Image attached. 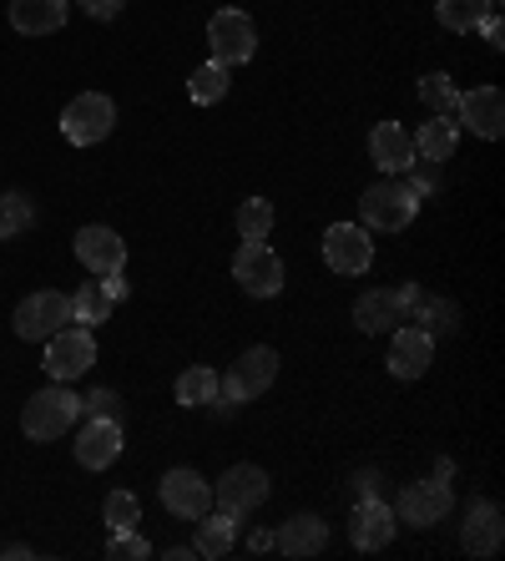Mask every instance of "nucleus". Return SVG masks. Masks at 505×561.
Wrapping results in <instances>:
<instances>
[{
  "mask_svg": "<svg viewBox=\"0 0 505 561\" xmlns=\"http://www.w3.org/2000/svg\"><path fill=\"white\" fill-rule=\"evenodd\" d=\"M81 420V400L71 394V385H46V390H36L26 400V410H21V431H26V440L36 445H51L61 440L71 425Z\"/></svg>",
  "mask_w": 505,
  "mask_h": 561,
  "instance_id": "obj_1",
  "label": "nucleus"
},
{
  "mask_svg": "<svg viewBox=\"0 0 505 561\" xmlns=\"http://www.w3.org/2000/svg\"><path fill=\"white\" fill-rule=\"evenodd\" d=\"M420 203H425V197H420L415 187L404 183V178H379V183L364 187V197H359L364 228H379V233H400V228H410V222H415Z\"/></svg>",
  "mask_w": 505,
  "mask_h": 561,
  "instance_id": "obj_2",
  "label": "nucleus"
},
{
  "mask_svg": "<svg viewBox=\"0 0 505 561\" xmlns=\"http://www.w3.org/2000/svg\"><path fill=\"white\" fill-rule=\"evenodd\" d=\"M273 379H278V354H273V344H253V350H243V359H238L228 375H218V394L238 410V405H248V400H259L263 390H273Z\"/></svg>",
  "mask_w": 505,
  "mask_h": 561,
  "instance_id": "obj_3",
  "label": "nucleus"
},
{
  "mask_svg": "<svg viewBox=\"0 0 505 561\" xmlns=\"http://www.w3.org/2000/svg\"><path fill=\"white\" fill-rule=\"evenodd\" d=\"M112 127H117V102L102 92L71 96L61 112V137L71 147H96L102 137H112Z\"/></svg>",
  "mask_w": 505,
  "mask_h": 561,
  "instance_id": "obj_4",
  "label": "nucleus"
},
{
  "mask_svg": "<svg viewBox=\"0 0 505 561\" xmlns=\"http://www.w3.org/2000/svg\"><path fill=\"white\" fill-rule=\"evenodd\" d=\"M208 46H213V61H222L228 71H233V66H243V61H253V51H259V26H253V15L238 11V5L213 11Z\"/></svg>",
  "mask_w": 505,
  "mask_h": 561,
  "instance_id": "obj_5",
  "label": "nucleus"
},
{
  "mask_svg": "<svg viewBox=\"0 0 505 561\" xmlns=\"http://www.w3.org/2000/svg\"><path fill=\"white\" fill-rule=\"evenodd\" d=\"M71 324V299L66 294H56V288H41V294H31V299L15 304L11 313V329H15V340H51L56 329Z\"/></svg>",
  "mask_w": 505,
  "mask_h": 561,
  "instance_id": "obj_6",
  "label": "nucleus"
},
{
  "mask_svg": "<svg viewBox=\"0 0 505 561\" xmlns=\"http://www.w3.org/2000/svg\"><path fill=\"white\" fill-rule=\"evenodd\" d=\"M263 501H268V476L259 466H228L213 481V506L222 516H233V522H243L248 511H259Z\"/></svg>",
  "mask_w": 505,
  "mask_h": 561,
  "instance_id": "obj_7",
  "label": "nucleus"
},
{
  "mask_svg": "<svg viewBox=\"0 0 505 561\" xmlns=\"http://www.w3.org/2000/svg\"><path fill=\"white\" fill-rule=\"evenodd\" d=\"M233 278L243 284L248 299H278L284 294V263L268 243H243L233 253Z\"/></svg>",
  "mask_w": 505,
  "mask_h": 561,
  "instance_id": "obj_8",
  "label": "nucleus"
},
{
  "mask_svg": "<svg viewBox=\"0 0 505 561\" xmlns=\"http://www.w3.org/2000/svg\"><path fill=\"white\" fill-rule=\"evenodd\" d=\"M91 365H96V340H91V329H56L51 340H46V375H51L56 385L81 379Z\"/></svg>",
  "mask_w": 505,
  "mask_h": 561,
  "instance_id": "obj_9",
  "label": "nucleus"
},
{
  "mask_svg": "<svg viewBox=\"0 0 505 561\" xmlns=\"http://www.w3.org/2000/svg\"><path fill=\"white\" fill-rule=\"evenodd\" d=\"M324 263L344 278L369 274L375 263V243H369V228H354V222H334L324 233Z\"/></svg>",
  "mask_w": 505,
  "mask_h": 561,
  "instance_id": "obj_10",
  "label": "nucleus"
},
{
  "mask_svg": "<svg viewBox=\"0 0 505 561\" xmlns=\"http://www.w3.org/2000/svg\"><path fill=\"white\" fill-rule=\"evenodd\" d=\"M455 506V491L440 481V476H429V481H415L404 485L400 501H394V522L404 526H435L445 522V511Z\"/></svg>",
  "mask_w": 505,
  "mask_h": 561,
  "instance_id": "obj_11",
  "label": "nucleus"
},
{
  "mask_svg": "<svg viewBox=\"0 0 505 561\" xmlns=\"http://www.w3.org/2000/svg\"><path fill=\"white\" fill-rule=\"evenodd\" d=\"M157 496H162V506H168L172 516L197 522V516H208V511H213V481H203L197 470L177 466V470H168V476H162Z\"/></svg>",
  "mask_w": 505,
  "mask_h": 561,
  "instance_id": "obj_12",
  "label": "nucleus"
},
{
  "mask_svg": "<svg viewBox=\"0 0 505 561\" xmlns=\"http://www.w3.org/2000/svg\"><path fill=\"white\" fill-rule=\"evenodd\" d=\"M455 127H470L475 137L495 142L505 131V92L501 87H475V92H460L455 102Z\"/></svg>",
  "mask_w": 505,
  "mask_h": 561,
  "instance_id": "obj_13",
  "label": "nucleus"
},
{
  "mask_svg": "<svg viewBox=\"0 0 505 561\" xmlns=\"http://www.w3.org/2000/svg\"><path fill=\"white\" fill-rule=\"evenodd\" d=\"M77 259H81V268H91L96 278H112L127 268V243H122V233L91 222V228L77 233Z\"/></svg>",
  "mask_w": 505,
  "mask_h": 561,
  "instance_id": "obj_14",
  "label": "nucleus"
},
{
  "mask_svg": "<svg viewBox=\"0 0 505 561\" xmlns=\"http://www.w3.org/2000/svg\"><path fill=\"white\" fill-rule=\"evenodd\" d=\"M349 541L354 551H379L394 541V506L379 496H359V506H354L349 516Z\"/></svg>",
  "mask_w": 505,
  "mask_h": 561,
  "instance_id": "obj_15",
  "label": "nucleus"
},
{
  "mask_svg": "<svg viewBox=\"0 0 505 561\" xmlns=\"http://www.w3.org/2000/svg\"><path fill=\"white\" fill-rule=\"evenodd\" d=\"M435 365V334H425L420 324L394 329V344H389V375L394 379H420Z\"/></svg>",
  "mask_w": 505,
  "mask_h": 561,
  "instance_id": "obj_16",
  "label": "nucleus"
},
{
  "mask_svg": "<svg viewBox=\"0 0 505 561\" xmlns=\"http://www.w3.org/2000/svg\"><path fill=\"white\" fill-rule=\"evenodd\" d=\"M505 541V516L495 501H470L466 511V526H460V547L470 551V557H495Z\"/></svg>",
  "mask_w": 505,
  "mask_h": 561,
  "instance_id": "obj_17",
  "label": "nucleus"
},
{
  "mask_svg": "<svg viewBox=\"0 0 505 561\" xmlns=\"http://www.w3.org/2000/svg\"><path fill=\"white\" fill-rule=\"evenodd\" d=\"M369 157H375V168L385 178H404V172H415V142H410V131L400 122H379L369 131Z\"/></svg>",
  "mask_w": 505,
  "mask_h": 561,
  "instance_id": "obj_18",
  "label": "nucleus"
},
{
  "mask_svg": "<svg viewBox=\"0 0 505 561\" xmlns=\"http://www.w3.org/2000/svg\"><path fill=\"white\" fill-rule=\"evenodd\" d=\"M122 456V420H87L77 435V460L87 470H106Z\"/></svg>",
  "mask_w": 505,
  "mask_h": 561,
  "instance_id": "obj_19",
  "label": "nucleus"
},
{
  "mask_svg": "<svg viewBox=\"0 0 505 561\" xmlns=\"http://www.w3.org/2000/svg\"><path fill=\"white\" fill-rule=\"evenodd\" d=\"M273 547L284 551V557H319V551L329 547V526L324 516H288L284 526H278V536H273Z\"/></svg>",
  "mask_w": 505,
  "mask_h": 561,
  "instance_id": "obj_20",
  "label": "nucleus"
},
{
  "mask_svg": "<svg viewBox=\"0 0 505 561\" xmlns=\"http://www.w3.org/2000/svg\"><path fill=\"white\" fill-rule=\"evenodd\" d=\"M11 26L21 36H51L66 26V0H11Z\"/></svg>",
  "mask_w": 505,
  "mask_h": 561,
  "instance_id": "obj_21",
  "label": "nucleus"
},
{
  "mask_svg": "<svg viewBox=\"0 0 505 561\" xmlns=\"http://www.w3.org/2000/svg\"><path fill=\"white\" fill-rule=\"evenodd\" d=\"M354 324L364 329V334H385V329L404 324L400 313V299H394V288H369L359 304H354Z\"/></svg>",
  "mask_w": 505,
  "mask_h": 561,
  "instance_id": "obj_22",
  "label": "nucleus"
},
{
  "mask_svg": "<svg viewBox=\"0 0 505 561\" xmlns=\"http://www.w3.org/2000/svg\"><path fill=\"white\" fill-rule=\"evenodd\" d=\"M410 142H415V162H450L460 147V127H455V117H429Z\"/></svg>",
  "mask_w": 505,
  "mask_h": 561,
  "instance_id": "obj_23",
  "label": "nucleus"
},
{
  "mask_svg": "<svg viewBox=\"0 0 505 561\" xmlns=\"http://www.w3.org/2000/svg\"><path fill=\"white\" fill-rule=\"evenodd\" d=\"M233 541H238V522L233 516H197V557H208V561H218V557H228L233 551Z\"/></svg>",
  "mask_w": 505,
  "mask_h": 561,
  "instance_id": "obj_24",
  "label": "nucleus"
},
{
  "mask_svg": "<svg viewBox=\"0 0 505 561\" xmlns=\"http://www.w3.org/2000/svg\"><path fill=\"white\" fill-rule=\"evenodd\" d=\"M228 87H233V71L222 61H203L187 77V96H193V106H218L222 96H228Z\"/></svg>",
  "mask_w": 505,
  "mask_h": 561,
  "instance_id": "obj_25",
  "label": "nucleus"
},
{
  "mask_svg": "<svg viewBox=\"0 0 505 561\" xmlns=\"http://www.w3.org/2000/svg\"><path fill=\"white\" fill-rule=\"evenodd\" d=\"M177 405H187V410H197V405H213L218 400V369H208V365H193V369H182L177 375Z\"/></svg>",
  "mask_w": 505,
  "mask_h": 561,
  "instance_id": "obj_26",
  "label": "nucleus"
},
{
  "mask_svg": "<svg viewBox=\"0 0 505 561\" xmlns=\"http://www.w3.org/2000/svg\"><path fill=\"white\" fill-rule=\"evenodd\" d=\"M112 319V299H106V288L102 284H81L77 294H71V324L81 329H96Z\"/></svg>",
  "mask_w": 505,
  "mask_h": 561,
  "instance_id": "obj_27",
  "label": "nucleus"
},
{
  "mask_svg": "<svg viewBox=\"0 0 505 561\" xmlns=\"http://www.w3.org/2000/svg\"><path fill=\"white\" fill-rule=\"evenodd\" d=\"M485 0H435V21H440L445 31H455V36H466V31H475L480 21H485Z\"/></svg>",
  "mask_w": 505,
  "mask_h": 561,
  "instance_id": "obj_28",
  "label": "nucleus"
},
{
  "mask_svg": "<svg viewBox=\"0 0 505 561\" xmlns=\"http://www.w3.org/2000/svg\"><path fill=\"white\" fill-rule=\"evenodd\" d=\"M268 233H273V203L268 197H248L238 208V238L243 243H263Z\"/></svg>",
  "mask_w": 505,
  "mask_h": 561,
  "instance_id": "obj_29",
  "label": "nucleus"
},
{
  "mask_svg": "<svg viewBox=\"0 0 505 561\" xmlns=\"http://www.w3.org/2000/svg\"><path fill=\"white\" fill-rule=\"evenodd\" d=\"M420 102H425L435 117H455L460 92H455V81L445 77V71H429V77H420Z\"/></svg>",
  "mask_w": 505,
  "mask_h": 561,
  "instance_id": "obj_30",
  "label": "nucleus"
},
{
  "mask_svg": "<svg viewBox=\"0 0 505 561\" xmlns=\"http://www.w3.org/2000/svg\"><path fill=\"white\" fill-rule=\"evenodd\" d=\"M31 222H36V208H31L26 193H0V228H5V238L26 233Z\"/></svg>",
  "mask_w": 505,
  "mask_h": 561,
  "instance_id": "obj_31",
  "label": "nucleus"
},
{
  "mask_svg": "<svg viewBox=\"0 0 505 561\" xmlns=\"http://www.w3.org/2000/svg\"><path fill=\"white\" fill-rule=\"evenodd\" d=\"M102 516H106L112 531H127V526H137V516H142V501L131 496V491H112L106 506H102Z\"/></svg>",
  "mask_w": 505,
  "mask_h": 561,
  "instance_id": "obj_32",
  "label": "nucleus"
},
{
  "mask_svg": "<svg viewBox=\"0 0 505 561\" xmlns=\"http://www.w3.org/2000/svg\"><path fill=\"white\" fill-rule=\"evenodd\" d=\"M106 557H112V561H152V541H142V536H137V526H127V531H112Z\"/></svg>",
  "mask_w": 505,
  "mask_h": 561,
  "instance_id": "obj_33",
  "label": "nucleus"
},
{
  "mask_svg": "<svg viewBox=\"0 0 505 561\" xmlns=\"http://www.w3.org/2000/svg\"><path fill=\"white\" fill-rule=\"evenodd\" d=\"M415 324L425 329V334H445V329H455V309H450V304H435L425 294V304H420V313H415Z\"/></svg>",
  "mask_w": 505,
  "mask_h": 561,
  "instance_id": "obj_34",
  "label": "nucleus"
},
{
  "mask_svg": "<svg viewBox=\"0 0 505 561\" xmlns=\"http://www.w3.org/2000/svg\"><path fill=\"white\" fill-rule=\"evenodd\" d=\"M81 415L87 420H122V400L112 390H91L87 400H81Z\"/></svg>",
  "mask_w": 505,
  "mask_h": 561,
  "instance_id": "obj_35",
  "label": "nucleus"
},
{
  "mask_svg": "<svg viewBox=\"0 0 505 561\" xmlns=\"http://www.w3.org/2000/svg\"><path fill=\"white\" fill-rule=\"evenodd\" d=\"M122 5H127V0H81V11H87L91 21H117Z\"/></svg>",
  "mask_w": 505,
  "mask_h": 561,
  "instance_id": "obj_36",
  "label": "nucleus"
},
{
  "mask_svg": "<svg viewBox=\"0 0 505 561\" xmlns=\"http://www.w3.org/2000/svg\"><path fill=\"white\" fill-rule=\"evenodd\" d=\"M480 36H485V41H491V46H495V51H501V46H505V26H501V11H485V21H480Z\"/></svg>",
  "mask_w": 505,
  "mask_h": 561,
  "instance_id": "obj_37",
  "label": "nucleus"
},
{
  "mask_svg": "<svg viewBox=\"0 0 505 561\" xmlns=\"http://www.w3.org/2000/svg\"><path fill=\"white\" fill-rule=\"evenodd\" d=\"M102 288H106V299H112V304H122V299H127V294H131V288H127V278H122V274L102 278Z\"/></svg>",
  "mask_w": 505,
  "mask_h": 561,
  "instance_id": "obj_38",
  "label": "nucleus"
},
{
  "mask_svg": "<svg viewBox=\"0 0 505 561\" xmlns=\"http://www.w3.org/2000/svg\"><path fill=\"white\" fill-rule=\"evenodd\" d=\"M485 5H491V11H501V0H485Z\"/></svg>",
  "mask_w": 505,
  "mask_h": 561,
  "instance_id": "obj_39",
  "label": "nucleus"
},
{
  "mask_svg": "<svg viewBox=\"0 0 505 561\" xmlns=\"http://www.w3.org/2000/svg\"><path fill=\"white\" fill-rule=\"evenodd\" d=\"M0 238H5V228H0Z\"/></svg>",
  "mask_w": 505,
  "mask_h": 561,
  "instance_id": "obj_40",
  "label": "nucleus"
}]
</instances>
